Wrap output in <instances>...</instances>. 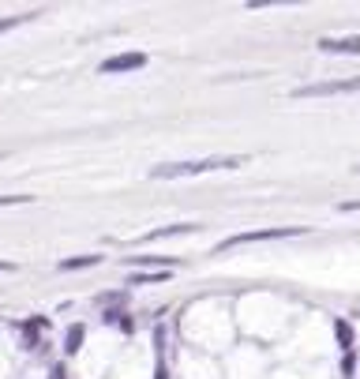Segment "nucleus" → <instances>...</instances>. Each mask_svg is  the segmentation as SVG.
Wrapping results in <instances>:
<instances>
[{"instance_id":"obj_1","label":"nucleus","mask_w":360,"mask_h":379,"mask_svg":"<svg viewBox=\"0 0 360 379\" xmlns=\"http://www.w3.org/2000/svg\"><path fill=\"white\" fill-rule=\"evenodd\" d=\"M244 166V158L236 154H222V158H195V161H166V166L150 169V180H177V177H199V173H214V169H236Z\"/></svg>"},{"instance_id":"obj_2","label":"nucleus","mask_w":360,"mask_h":379,"mask_svg":"<svg viewBox=\"0 0 360 379\" xmlns=\"http://www.w3.org/2000/svg\"><path fill=\"white\" fill-rule=\"evenodd\" d=\"M308 225H270V230H252V233H236V237H225V241L214 244V255L222 252H233V248H244V244H263V241H289V237H304Z\"/></svg>"},{"instance_id":"obj_3","label":"nucleus","mask_w":360,"mask_h":379,"mask_svg":"<svg viewBox=\"0 0 360 379\" xmlns=\"http://www.w3.org/2000/svg\"><path fill=\"white\" fill-rule=\"evenodd\" d=\"M356 91H360V75L356 79H326V83L293 86L289 98H338V94H356Z\"/></svg>"},{"instance_id":"obj_4","label":"nucleus","mask_w":360,"mask_h":379,"mask_svg":"<svg viewBox=\"0 0 360 379\" xmlns=\"http://www.w3.org/2000/svg\"><path fill=\"white\" fill-rule=\"evenodd\" d=\"M147 68V53H116V57L102 60V75H116V72H139Z\"/></svg>"},{"instance_id":"obj_5","label":"nucleus","mask_w":360,"mask_h":379,"mask_svg":"<svg viewBox=\"0 0 360 379\" xmlns=\"http://www.w3.org/2000/svg\"><path fill=\"white\" fill-rule=\"evenodd\" d=\"M203 225L199 222H180V225H166V230H154V233H143L135 244H154V241H169V237H184V233H199Z\"/></svg>"},{"instance_id":"obj_6","label":"nucleus","mask_w":360,"mask_h":379,"mask_svg":"<svg viewBox=\"0 0 360 379\" xmlns=\"http://www.w3.org/2000/svg\"><path fill=\"white\" fill-rule=\"evenodd\" d=\"M323 53H349V57H360V34H345V38H319L315 41Z\"/></svg>"},{"instance_id":"obj_7","label":"nucleus","mask_w":360,"mask_h":379,"mask_svg":"<svg viewBox=\"0 0 360 379\" xmlns=\"http://www.w3.org/2000/svg\"><path fill=\"white\" fill-rule=\"evenodd\" d=\"M128 263L132 267H177V259L173 255H128Z\"/></svg>"},{"instance_id":"obj_8","label":"nucleus","mask_w":360,"mask_h":379,"mask_svg":"<svg viewBox=\"0 0 360 379\" xmlns=\"http://www.w3.org/2000/svg\"><path fill=\"white\" fill-rule=\"evenodd\" d=\"M334 334H338V342H342V350L353 353V327H349L345 319H334Z\"/></svg>"},{"instance_id":"obj_9","label":"nucleus","mask_w":360,"mask_h":379,"mask_svg":"<svg viewBox=\"0 0 360 379\" xmlns=\"http://www.w3.org/2000/svg\"><path fill=\"white\" fill-rule=\"evenodd\" d=\"M105 323H109V327H120L124 334H132V319H128L120 308H109V312H105Z\"/></svg>"},{"instance_id":"obj_10","label":"nucleus","mask_w":360,"mask_h":379,"mask_svg":"<svg viewBox=\"0 0 360 379\" xmlns=\"http://www.w3.org/2000/svg\"><path fill=\"white\" fill-rule=\"evenodd\" d=\"M102 263V255H79V259H64L60 270H83V267H98Z\"/></svg>"},{"instance_id":"obj_11","label":"nucleus","mask_w":360,"mask_h":379,"mask_svg":"<svg viewBox=\"0 0 360 379\" xmlns=\"http://www.w3.org/2000/svg\"><path fill=\"white\" fill-rule=\"evenodd\" d=\"M154 281H169V270H158V274H132V286H154Z\"/></svg>"},{"instance_id":"obj_12","label":"nucleus","mask_w":360,"mask_h":379,"mask_svg":"<svg viewBox=\"0 0 360 379\" xmlns=\"http://www.w3.org/2000/svg\"><path fill=\"white\" fill-rule=\"evenodd\" d=\"M38 12H27V15H12V19H0V34H8V30H15L19 23H27V19H34Z\"/></svg>"},{"instance_id":"obj_13","label":"nucleus","mask_w":360,"mask_h":379,"mask_svg":"<svg viewBox=\"0 0 360 379\" xmlns=\"http://www.w3.org/2000/svg\"><path fill=\"white\" fill-rule=\"evenodd\" d=\"M79 345H83V327L75 323V327L68 331V345H64V350H68V353H79Z\"/></svg>"},{"instance_id":"obj_14","label":"nucleus","mask_w":360,"mask_h":379,"mask_svg":"<svg viewBox=\"0 0 360 379\" xmlns=\"http://www.w3.org/2000/svg\"><path fill=\"white\" fill-rule=\"evenodd\" d=\"M34 196H0V207H23V203H30Z\"/></svg>"},{"instance_id":"obj_15","label":"nucleus","mask_w":360,"mask_h":379,"mask_svg":"<svg viewBox=\"0 0 360 379\" xmlns=\"http://www.w3.org/2000/svg\"><path fill=\"white\" fill-rule=\"evenodd\" d=\"M342 372H345V375H353V353H345V361H342Z\"/></svg>"},{"instance_id":"obj_16","label":"nucleus","mask_w":360,"mask_h":379,"mask_svg":"<svg viewBox=\"0 0 360 379\" xmlns=\"http://www.w3.org/2000/svg\"><path fill=\"white\" fill-rule=\"evenodd\" d=\"M342 211H360V203H342Z\"/></svg>"},{"instance_id":"obj_17","label":"nucleus","mask_w":360,"mask_h":379,"mask_svg":"<svg viewBox=\"0 0 360 379\" xmlns=\"http://www.w3.org/2000/svg\"><path fill=\"white\" fill-rule=\"evenodd\" d=\"M0 270H15V263H8V259H0Z\"/></svg>"},{"instance_id":"obj_18","label":"nucleus","mask_w":360,"mask_h":379,"mask_svg":"<svg viewBox=\"0 0 360 379\" xmlns=\"http://www.w3.org/2000/svg\"><path fill=\"white\" fill-rule=\"evenodd\" d=\"M353 169H356V173H360V161H356V166H353Z\"/></svg>"}]
</instances>
